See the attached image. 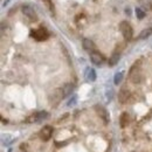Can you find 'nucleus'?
<instances>
[{"instance_id":"nucleus-15","label":"nucleus","mask_w":152,"mask_h":152,"mask_svg":"<svg viewBox=\"0 0 152 152\" xmlns=\"http://www.w3.org/2000/svg\"><path fill=\"white\" fill-rule=\"evenodd\" d=\"M151 35H152V28H145V29H143L139 33L138 39L139 40H145V39H148L149 37H151Z\"/></svg>"},{"instance_id":"nucleus-4","label":"nucleus","mask_w":152,"mask_h":152,"mask_svg":"<svg viewBox=\"0 0 152 152\" xmlns=\"http://www.w3.org/2000/svg\"><path fill=\"white\" fill-rule=\"evenodd\" d=\"M32 38H34L37 41H43V40H47L49 38V33L45 29V28H38L35 31L32 32Z\"/></svg>"},{"instance_id":"nucleus-23","label":"nucleus","mask_w":152,"mask_h":152,"mask_svg":"<svg viewBox=\"0 0 152 152\" xmlns=\"http://www.w3.org/2000/svg\"><path fill=\"white\" fill-rule=\"evenodd\" d=\"M20 152H26V151H23V150H21V151H20Z\"/></svg>"},{"instance_id":"nucleus-8","label":"nucleus","mask_w":152,"mask_h":152,"mask_svg":"<svg viewBox=\"0 0 152 152\" xmlns=\"http://www.w3.org/2000/svg\"><path fill=\"white\" fill-rule=\"evenodd\" d=\"M47 117H48V113H47V111H38V113L33 114L32 116H29L28 119H27V122H29V123L40 122V121H42V119H46Z\"/></svg>"},{"instance_id":"nucleus-1","label":"nucleus","mask_w":152,"mask_h":152,"mask_svg":"<svg viewBox=\"0 0 152 152\" xmlns=\"http://www.w3.org/2000/svg\"><path fill=\"white\" fill-rule=\"evenodd\" d=\"M119 31H121V33H122V35H123L124 40L130 41V40L132 39L133 29L129 22H126V21H122V22L119 23Z\"/></svg>"},{"instance_id":"nucleus-10","label":"nucleus","mask_w":152,"mask_h":152,"mask_svg":"<svg viewBox=\"0 0 152 152\" xmlns=\"http://www.w3.org/2000/svg\"><path fill=\"white\" fill-rule=\"evenodd\" d=\"M130 91L128 90V89H125V88H123V89H121L119 90V93H118V101L122 103V104H124V103H126L128 101H129V98H130Z\"/></svg>"},{"instance_id":"nucleus-18","label":"nucleus","mask_w":152,"mask_h":152,"mask_svg":"<svg viewBox=\"0 0 152 152\" xmlns=\"http://www.w3.org/2000/svg\"><path fill=\"white\" fill-rule=\"evenodd\" d=\"M122 80H123V73L122 72H119V73H116L114 76V83L115 84H119L121 82H122Z\"/></svg>"},{"instance_id":"nucleus-14","label":"nucleus","mask_w":152,"mask_h":152,"mask_svg":"<svg viewBox=\"0 0 152 152\" xmlns=\"http://www.w3.org/2000/svg\"><path fill=\"white\" fill-rule=\"evenodd\" d=\"M61 89H62L63 95H64V97H66V96L70 95V94L73 93V90H74V86H73L72 83H66V84H63V86L61 87Z\"/></svg>"},{"instance_id":"nucleus-3","label":"nucleus","mask_w":152,"mask_h":152,"mask_svg":"<svg viewBox=\"0 0 152 152\" xmlns=\"http://www.w3.org/2000/svg\"><path fill=\"white\" fill-rule=\"evenodd\" d=\"M21 12L26 18H28L31 21H37L38 20V15H37L35 10L29 5H22L21 6Z\"/></svg>"},{"instance_id":"nucleus-2","label":"nucleus","mask_w":152,"mask_h":152,"mask_svg":"<svg viewBox=\"0 0 152 152\" xmlns=\"http://www.w3.org/2000/svg\"><path fill=\"white\" fill-rule=\"evenodd\" d=\"M129 77H130L131 82L134 83V84H138V83L142 82V80H143V74H142L140 68L137 66V63H136L133 67H131V69H130V72H129Z\"/></svg>"},{"instance_id":"nucleus-22","label":"nucleus","mask_w":152,"mask_h":152,"mask_svg":"<svg viewBox=\"0 0 152 152\" xmlns=\"http://www.w3.org/2000/svg\"><path fill=\"white\" fill-rule=\"evenodd\" d=\"M107 98L110 101L111 98H113V90L111 89H109V90H107Z\"/></svg>"},{"instance_id":"nucleus-19","label":"nucleus","mask_w":152,"mask_h":152,"mask_svg":"<svg viewBox=\"0 0 152 152\" xmlns=\"http://www.w3.org/2000/svg\"><path fill=\"white\" fill-rule=\"evenodd\" d=\"M43 2H45L46 6L48 7V10L54 14V13H55V8H54V5H53V1H52V0H43Z\"/></svg>"},{"instance_id":"nucleus-9","label":"nucleus","mask_w":152,"mask_h":152,"mask_svg":"<svg viewBox=\"0 0 152 152\" xmlns=\"http://www.w3.org/2000/svg\"><path fill=\"white\" fill-rule=\"evenodd\" d=\"M90 60H91V62H93L94 64L101 66V64L104 62V56H103L99 52L93 50V52H90Z\"/></svg>"},{"instance_id":"nucleus-7","label":"nucleus","mask_w":152,"mask_h":152,"mask_svg":"<svg viewBox=\"0 0 152 152\" xmlns=\"http://www.w3.org/2000/svg\"><path fill=\"white\" fill-rule=\"evenodd\" d=\"M95 110H96V113H97V115L103 119V122H104V123H108V122L110 121L109 113L107 111V109H105L104 107H102V105H96Z\"/></svg>"},{"instance_id":"nucleus-20","label":"nucleus","mask_w":152,"mask_h":152,"mask_svg":"<svg viewBox=\"0 0 152 152\" xmlns=\"http://www.w3.org/2000/svg\"><path fill=\"white\" fill-rule=\"evenodd\" d=\"M11 142H12V139H11V136L10 134H4L2 136V144L4 145H8Z\"/></svg>"},{"instance_id":"nucleus-16","label":"nucleus","mask_w":152,"mask_h":152,"mask_svg":"<svg viewBox=\"0 0 152 152\" xmlns=\"http://www.w3.org/2000/svg\"><path fill=\"white\" fill-rule=\"evenodd\" d=\"M118 60H119V53H114V54L110 56L108 63H109L110 67H114V66H116V64L118 63Z\"/></svg>"},{"instance_id":"nucleus-12","label":"nucleus","mask_w":152,"mask_h":152,"mask_svg":"<svg viewBox=\"0 0 152 152\" xmlns=\"http://www.w3.org/2000/svg\"><path fill=\"white\" fill-rule=\"evenodd\" d=\"M84 77H86L87 81L94 82L96 80V72L93 68H89V67H88V68L86 69V72H84Z\"/></svg>"},{"instance_id":"nucleus-5","label":"nucleus","mask_w":152,"mask_h":152,"mask_svg":"<svg viewBox=\"0 0 152 152\" xmlns=\"http://www.w3.org/2000/svg\"><path fill=\"white\" fill-rule=\"evenodd\" d=\"M52 134H53V128H52L50 125H45V126L40 130V132H39V137H40L42 140L47 142V140H49V139H50Z\"/></svg>"},{"instance_id":"nucleus-11","label":"nucleus","mask_w":152,"mask_h":152,"mask_svg":"<svg viewBox=\"0 0 152 152\" xmlns=\"http://www.w3.org/2000/svg\"><path fill=\"white\" fill-rule=\"evenodd\" d=\"M82 46H83V48H84L86 50H88V52H93V50H95V48H96L94 41L90 40V39H83Z\"/></svg>"},{"instance_id":"nucleus-13","label":"nucleus","mask_w":152,"mask_h":152,"mask_svg":"<svg viewBox=\"0 0 152 152\" xmlns=\"http://www.w3.org/2000/svg\"><path fill=\"white\" fill-rule=\"evenodd\" d=\"M130 123V116L128 113H123L119 117V125L121 128H126Z\"/></svg>"},{"instance_id":"nucleus-17","label":"nucleus","mask_w":152,"mask_h":152,"mask_svg":"<svg viewBox=\"0 0 152 152\" xmlns=\"http://www.w3.org/2000/svg\"><path fill=\"white\" fill-rule=\"evenodd\" d=\"M134 13H136V17L138 18V19H144L145 18V12L142 10V8H139V7H137L136 10H134Z\"/></svg>"},{"instance_id":"nucleus-6","label":"nucleus","mask_w":152,"mask_h":152,"mask_svg":"<svg viewBox=\"0 0 152 152\" xmlns=\"http://www.w3.org/2000/svg\"><path fill=\"white\" fill-rule=\"evenodd\" d=\"M63 97H64L63 91H62V89L60 88V89H56L52 95L49 96V102H50L52 105H56V104L60 103V101H61Z\"/></svg>"},{"instance_id":"nucleus-21","label":"nucleus","mask_w":152,"mask_h":152,"mask_svg":"<svg viewBox=\"0 0 152 152\" xmlns=\"http://www.w3.org/2000/svg\"><path fill=\"white\" fill-rule=\"evenodd\" d=\"M76 103V96H73L70 99H69V102H68V107H72V105H74Z\"/></svg>"}]
</instances>
